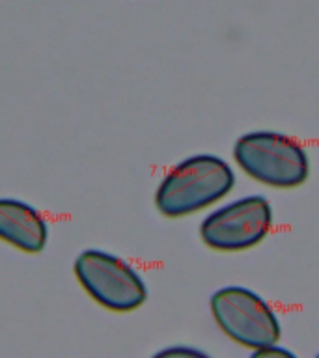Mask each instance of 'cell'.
I'll use <instances>...</instances> for the list:
<instances>
[{"label":"cell","instance_id":"obj_6","mask_svg":"<svg viewBox=\"0 0 319 358\" xmlns=\"http://www.w3.org/2000/svg\"><path fill=\"white\" fill-rule=\"evenodd\" d=\"M49 239L43 215L27 201L0 198V241L27 254H39Z\"/></svg>","mask_w":319,"mask_h":358},{"label":"cell","instance_id":"obj_5","mask_svg":"<svg viewBox=\"0 0 319 358\" xmlns=\"http://www.w3.org/2000/svg\"><path fill=\"white\" fill-rule=\"evenodd\" d=\"M273 226V207L263 196H248L218 207L201 222V241L218 252H243L260 245Z\"/></svg>","mask_w":319,"mask_h":358},{"label":"cell","instance_id":"obj_4","mask_svg":"<svg viewBox=\"0 0 319 358\" xmlns=\"http://www.w3.org/2000/svg\"><path fill=\"white\" fill-rule=\"evenodd\" d=\"M211 312L220 330L239 345L257 352L278 343L276 313L254 291L239 285L222 287L211 296Z\"/></svg>","mask_w":319,"mask_h":358},{"label":"cell","instance_id":"obj_2","mask_svg":"<svg viewBox=\"0 0 319 358\" xmlns=\"http://www.w3.org/2000/svg\"><path fill=\"white\" fill-rule=\"evenodd\" d=\"M235 162L252 179L276 189H293L308 179L304 145L288 134L256 131L243 134L234 148Z\"/></svg>","mask_w":319,"mask_h":358},{"label":"cell","instance_id":"obj_1","mask_svg":"<svg viewBox=\"0 0 319 358\" xmlns=\"http://www.w3.org/2000/svg\"><path fill=\"white\" fill-rule=\"evenodd\" d=\"M234 185V170L220 157H189L162 178L155 206L164 217H185L222 200Z\"/></svg>","mask_w":319,"mask_h":358},{"label":"cell","instance_id":"obj_3","mask_svg":"<svg viewBox=\"0 0 319 358\" xmlns=\"http://www.w3.org/2000/svg\"><path fill=\"white\" fill-rule=\"evenodd\" d=\"M75 276L83 289L111 312H133L148 299L144 280L133 265L108 252L84 250L78 254Z\"/></svg>","mask_w":319,"mask_h":358}]
</instances>
